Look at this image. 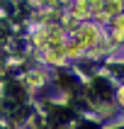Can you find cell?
<instances>
[{
    "mask_svg": "<svg viewBox=\"0 0 124 129\" xmlns=\"http://www.w3.org/2000/svg\"><path fill=\"white\" fill-rule=\"evenodd\" d=\"M7 95H10V98H15L17 102L24 100V90H22L20 85H15V83H12V85H7Z\"/></svg>",
    "mask_w": 124,
    "mask_h": 129,
    "instance_id": "obj_1",
    "label": "cell"
},
{
    "mask_svg": "<svg viewBox=\"0 0 124 129\" xmlns=\"http://www.w3.org/2000/svg\"><path fill=\"white\" fill-rule=\"evenodd\" d=\"M80 129H95V127H93V124H83Z\"/></svg>",
    "mask_w": 124,
    "mask_h": 129,
    "instance_id": "obj_2",
    "label": "cell"
}]
</instances>
